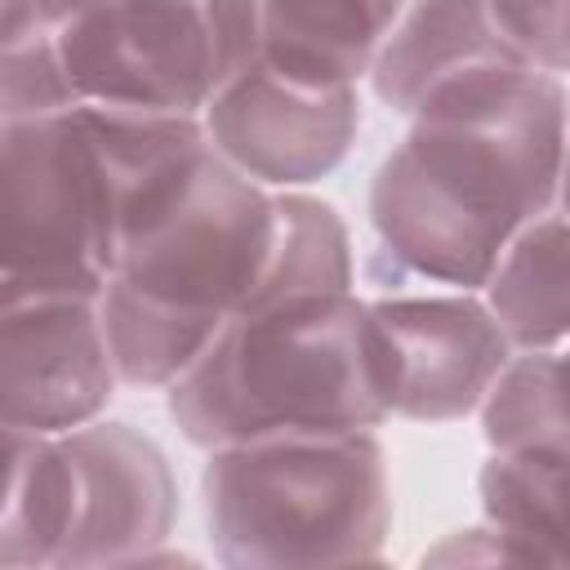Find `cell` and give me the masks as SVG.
Returning a JSON list of instances; mask_svg holds the SVG:
<instances>
[{"label": "cell", "mask_w": 570, "mask_h": 570, "mask_svg": "<svg viewBox=\"0 0 570 570\" xmlns=\"http://www.w3.org/2000/svg\"><path fill=\"white\" fill-rule=\"evenodd\" d=\"M566 80L481 62L441 80L370 178V227L396 276L476 289L517 227L561 205Z\"/></svg>", "instance_id": "cell-1"}, {"label": "cell", "mask_w": 570, "mask_h": 570, "mask_svg": "<svg viewBox=\"0 0 570 570\" xmlns=\"http://www.w3.org/2000/svg\"><path fill=\"white\" fill-rule=\"evenodd\" d=\"M392 405L387 334L352 289H307L240 307L169 387V419L200 450L281 432L383 428Z\"/></svg>", "instance_id": "cell-2"}, {"label": "cell", "mask_w": 570, "mask_h": 570, "mask_svg": "<svg viewBox=\"0 0 570 570\" xmlns=\"http://www.w3.org/2000/svg\"><path fill=\"white\" fill-rule=\"evenodd\" d=\"M200 138L196 116L94 102L0 120V272L102 285L134 187Z\"/></svg>", "instance_id": "cell-3"}, {"label": "cell", "mask_w": 570, "mask_h": 570, "mask_svg": "<svg viewBox=\"0 0 570 570\" xmlns=\"http://www.w3.org/2000/svg\"><path fill=\"white\" fill-rule=\"evenodd\" d=\"M200 494L227 566H361L379 561L392 534V481L374 428L218 445Z\"/></svg>", "instance_id": "cell-4"}, {"label": "cell", "mask_w": 570, "mask_h": 570, "mask_svg": "<svg viewBox=\"0 0 570 570\" xmlns=\"http://www.w3.org/2000/svg\"><path fill=\"white\" fill-rule=\"evenodd\" d=\"M272 240L276 191L196 142L129 196L107 281L227 321L254 303Z\"/></svg>", "instance_id": "cell-5"}, {"label": "cell", "mask_w": 570, "mask_h": 570, "mask_svg": "<svg viewBox=\"0 0 570 570\" xmlns=\"http://www.w3.org/2000/svg\"><path fill=\"white\" fill-rule=\"evenodd\" d=\"M58 49L80 102L200 116L258 53V0H89Z\"/></svg>", "instance_id": "cell-6"}, {"label": "cell", "mask_w": 570, "mask_h": 570, "mask_svg": "<svg viewBox=\"0 0 570 570\" xmlns=\"http://www.w3.org/2000/svg\"><path fill=\"white\" fill-rule=\"evenodd\" d=\"M98 289L0 272V423L53 436L107 410L120 383Z\"/></svg>", "instance_id": "cell-7"}, {"label": "cell", "mask_w": 570, "mask_h": 570, "mask_svg": "<svg viewBox=\"0 0 570 570\" xmlns=\"http://www.w3.org/2000/svg\"><path fill=\"white\" fill-rule=\"evenodd\" d=\"M205 142L267 191L307 187L343 165L361 129L356 85H312L258 53L200 107Z\"/></svg>", "instance_id": "cell-8"}, {"label": "cell", "mask_w": 570, "mask_h": 570, "mask_svg": "<svg viewBox=\"0 0 570 570\" xmlns=\"http://www.w3.org/2000/svg\"><path fill=\"white\" fill-rule=\"evenodd\" d=\"M53 436L71 476V530L58 566L151 561L178 517V481L165 450L102 414Z\"/></svg>", "instance_id": "cell-9"}, {"label": "cell", "mask_w": 570, "mask_h": 570, "mask_svg": "<svg viewBox=\"0 0 570 570\" xmlns=\"http://www.w3.org/2000/svg\"><path fill=\"white\" fill-rule=\"evenodd\" d=\"M396 370L392 419L454 423L476 414L485 387L512 356L508 334L476 289L387 294L370 303Z\"/></svg>", "instance_id": "cell-10"}, {"label": "cell", "mask_w": 570, "mask_h": 570, "mask_svg": "<svg viewBox=\"0 0 570 570\" xmlns=\"http://www.w3.org/2000/svg\"><path fill=\"white\" fill-rule=\"evenodd\" d=\"M481 62H525L503 40L490 0H405L365 80L387 111L410 116L441 80Z\"/></svg>", "instance_id": "cell-11"}, {"label": "cell", "mask_w": 570, "mask_h": 570, "mask_svg": "<svg viewBox=\"0 0 570 570\" xmlns=\"http://www.w3.org/2000/svg\"><path fill=\"white\" fill-rule=\"evenodd\" d=\"M405 0H258V58L312 85L365 80Z\"/></svg>", "instance_id": "cell-12"}, {"label": "cell", "mask_w": 570, "mask_h": 570, "mask_svg": "<svg viewBox=\"0 0 570 570\" xmlns=\"http://www.w3.org/2000/svg\"><path fill=\"white\" fill-rule=\"evenodd\" d=\"M476 294L512 347H561L570 321L561 205L543 209L539 218H530L508 236Z\"/></svg>", "instance_id": "cell-13"}, {"label": "cell", "mask_w": 570, "mask_h": 570, "mask_svg": "<svg viewBox=\"0 0 570 570\" xmlns=\"http://www.w3.org/2000/svg\"><path fill=\"white\" fill-rule=\"evenodd\" d=\"M71 530V476L58 436L0 423V566H58Z\"/></svg>", "instance_id": "cell-14"}, {"label": "cell", "mask_w": 570, "mask_h": 570, "mask_svg": "<svg viewBox=\"0 0 570 570\" xmlns=\"http://www.w3.org/2000/svg\"><path fill=\"white\" fill-rule=\"evenodd\" d=\"M98 316H102V338H107L116 383L160 387V392H169L200 361L209 338L223 330V321H214V316L183 312V307L138 294L120 281H102Z\"/></svg>", "instance_id": "cell-15"}, {"label": "cell", "mask_w": 570, "mask_h": 570, "mask_svg": "<svg viewBox=\"0 0 570 570\" xmlns=\"http://www.w3.org/2000/svg\"><path fill=\"white\" fill-rule=\"evenodd\" d=\"M566 463L570 450H490L476 476L485 521L530 543L548 566H566V530H570Z\"/></svg>", "instance_id": "cell-16"}, {"label": "cell", "mask_w": 570, "mask_h": 570, "mask_svg": "<svg viewBox=\"0 0 570 570\" xmlns=\"http://www.w3.org/2000/svg\"><path fill=\"white\" fill-rule=\"evenodd\" d=\"M476 414L490 450H566L561 347H512Z\"/></svg>", "instance_id": "cell-17"}, {"label": "cell", "mask_w": 570, "mask_h": 570, "mask_svg": "<svg viewBox=\"0 0 570 570\" xmlns=\"http://www.w3.org/2000/svg\"><path fill=\"white\" fill-rule=\"evenodd\" d=\"M307 289H352V240L334 205L289 187L276 191V240L254 303Z\"/></svg>", "instance_id": "cell-18"}, {"label": "cell", "mask_w": 570, "mask_h": 570, "mask_svg": "<svg viewBox=\"0 0 570 570\" xmlns=\"http://www.w3.org/2000/svg\"><path fill=\"white\" fill-rule=\"evenodd\" d=\"M80 107L62 67L58 27H31L0 45V120L49 116Z\"/></svg>", "instance_id": "cell-19"}, {"label": "cell", "mask_w": 570, "mask_h": 570, "mask_svg": "<svg viewBox=\"0 0 570 570\" xmlns=\"http://www.w3.org/2000/svg\"><path fill=\"white\" fill-rule=\"evenodd\" d=\"M503 40L539 71H566V0H490Z\"/></svg>", "instance_id": "cell-20"}, {"label": "cell", "mask_w": 570, "mask_h": 570, "mask_svg": "<svg viewBox=\"0 0 570 570\" xmlns=\"http://www.w3.org/2000/svg\"><path fill=\"white\" fill-rule=\"evenodd\" d=\"M31 27H53V22H45V13L31 0H0V45Z\"/></svg>", "instance_id": "cell-21"}, {"label": "cell", "mask_w": 570, "mask_h": 570, "mask_svg": "<svg viewBox=\"0 0 570 570\" xmlns=\"http://www.w3.org/2000/svg\"><path fill=\"white\" fill-rule=\"evenodd\" d=\"M31 4H36L40 13H45V22H53V27H58L62 18H71L76 9H85L89 0H31Z\"/></svg>", "instance_id": "cell-22"}]
</instances>
